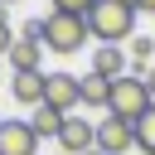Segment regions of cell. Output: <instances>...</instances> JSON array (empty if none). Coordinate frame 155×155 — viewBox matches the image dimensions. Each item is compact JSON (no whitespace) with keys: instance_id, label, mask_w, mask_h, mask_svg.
<instances>
[{"instance_id":"cell-1","label":"cell","mask_w":155,"mask_h":155,"mask_svg":"<svg viewBox=\"0 0 155 155\" xmlns=\"http://www.w3.org/2000/svg\"><path fill=\"white\" fill-rule=\"evenodd\" d=\"M136 15H140V10H136L131 0H97V5L87 10V29H92V39L116 44V39H131Z\"/></svg>"},{"instance_id":"cell-2","label":"cell","mask_w":155,"mask_h":155,"mask_svg":"<svg viewBox=\"0 0 155 155\" xmlns=\"http://www.w3.org/2000/svg\"><path fill=\"white\" fill-rule=\"evenodd\" d=\"M87 39H92V29H87L82 15H63V10L44 15V48H53V53H78Z\"/></svg>"},{"instance_id":"cell-3","label":"cell","mask_w":155,"mask_h":155,"mask_svg":"<svg viewBox=\"0 0 155 155\" xmlns=\"http://www.w3.org/2000/svg\"><path fill=\"white\" fill-rule=\"evenodd\" d=\"M145 107H150L145 78L126 73V78H116V82H111V97H107V116H121V121H131V126H136V116H145Z\"/></svg>"},{"instance_id":"cell-4","label":"cell","mask_w":155,"mask_h":155,"mask_svg":"<svg viewBox=\"0 0 155 155\" xmlns=\"http://www.w3.org/2000/svg\"><path fill=\"white\" fill-rule=\"evenodd\" d=\"M97 150H102V155H126V150H136V126L121 121V116H102V121H97Z\"/></svg>"},{"instance_id":"cell-5","label":"cell","mask_w":155,"mask_h":155,"mask_svg":"<svg viewBox=\"0 0 155 155\" xmlns=\"http://www.w3.org/2000/svg\"><path fill=\"white\" fill-rule=\"evenodd\" d=\"M82 102V78H73V73H48V87H44V107H53V111H73Z\"/></svg>"},{"instance_id":"cell-6","label":"cell","mask_w":155,"mask_h":155,"mask_svg":"<svg viewBox=\"0 0 155 155\" xmlns=\"http://www.w3.org/2000/svg\"><path fill=\"white\" fill-rule=\"evenodd\" d=\"M58 150H63V155H87V150H97V121L68 116L63 131H58Z\"/></svg>"},{"instance_id":"cell-7","label":"cell","mask_w":155,"mask_h":155,"mask_svg":"<svg viewBox=\"0 0 155 155\" xmlns=\"http://www.w3.org/2000/svg\"><path fill=\"white\" fill-rule=\"evenodd\" d=\"M0 155H39L34 126L19 121V116H5V121H0Z\"/></svg>"},{"instance_id":"cell-8","label":"cell","mask_w":155,"mask_h":155,"mask_svg":"<svg viewBox=\"0 0 155 155\" xmlns=\"http://www.w3.org/2000/svg\"><path fill=\"white\" fill-rule=\"evenodd\" d=\"M44 87H48V73H15L10 78V92L19 107H44Z\"/></svg>"},{"instance_id":"cell-9","label":"cell","mask_w":155,"mask_h":155,"mask_svg":"<svg viewBox=\"0 0 155 155\" xmlns=\"http://www.w3.org/2000/svg\"><path fill=\"white\" fill-rule=\"evenodd\" d=\"M92 73H97V78H107V82L126 78V53H121L116 44H102V48L92 53Z\"/></svg>"},{"instance_id":"cell-10","label":"cell","mask_w":155,"mask_h":155,"mask_svg":"<svg viewBox=\"0 0 155 155\" xmlns=\"http://www.w3.org/2000/svg\"><path fill=\"white\" fill-rule=\"evenodd\" d=\"M15 73H39V58H44V44L39 39H15V48L5 53Z\"/></svg>"},{"instance_id":"cell-11","label":"cell","mask_w":155,"mask_h":155,"mask_svg":"<svg viewBox=\"0 0 155 155\" xmlns=\"http://www.w3.org/2000/svg\"><path fill=\"white\" fill-rule=\"evenodd\" d=\"M63 121H68V116H63V111H53V107H34V116H29V126H34V136H39V140H44V136H48V140H58Z\"/></svg>"},{"instance_id":"cell-12","label":"cell","mask_w":155,"mask_h":155,"mask_svg":"<svg viewBox=\"0 0 155 155\" xmlns=\"http://www.w3.org/2000/svg\"><path fill=\"white\" fill-rule=\"evenodd\" d=\"M107 97H111V82L97 78V73H87L82 78V107H107Z\"/></svg>"},{"instance_id":"cell-13","label":"cell","mask_w":155,"mask_h":155,"mask_svg":"<svg viewBox=\"0 0 155 155\" xmlns=\"http://www.w3.org/2000/svg\"><path fill=\"white\" fill-rule=\"evenodd\" d=\"M136 150L155 155V102L145 107V116H136Z\"/></svg>"},{"instance_id":"cell-14","label":"cell","mask_w":155,"mask_h":155,"mask_svg":"<svg viewBox=\"0 0 155 155\" xmlns=\"http://www.w3.org/2000/svg\"><path fill=\"white\" fill-rule=\"evenodd\" d=\"M150 53H155V39H140V34H136V39H131V63H136L131 73H136V78H145V63H150Z\"/></svg>"},{"instance_id":"cell-15","label":"cell","mask_w":155,"mask_h":155,"mask_svg":"<svg viewBox=\"0 0 155 155\" xmlns=\"http://www.w3.org/2000/svg\"><path fill=\"white\" fill-rule=\"evenodd\" d=\"M92 5H97V0H53V10H63V15H82V19H87Z\"/></svg>"},{"instance_id":"cell-16","label":"cell","mask_w":155,"mask_h":155,"mask_svg":"<svg viewBox=\"0 0 155 155\" xmlns=\"http://www.w3.org/2000/svg\"><path fill=\"white\" fill-rule=\"evenodd\" d=\"M15 39H19V34H15V29H10V24H5V19H0V58H5V53H10V48H15Z\"/></svg>"},{"instance_id":"cell-17","label":"cell","mask_w":155,"mask_h":155,"mask_svg":"<svg viewBox=\"0 0 155 155\" xmlns=\"http://www.w3.org/2000/svg\"><path fill=\"white\" fill-rule=\"evenodd\" d=\"M145 92H150V102H155V68H145Z\"/></svg>"},{"instance_id":"cell-18","label":"cell","mask_w":155,"mask_h":155,"mask_svg":"<svg viewBox=\"0 0 155 155\" xmlns=\"http://www.w3.org/2000/svg\"><path fill=\"white\" fill-rule=\"evenodd\" d=\"M131 5H136L140 15H155V0H131Z\"/></svg>"},{"instance_id":"cell-19","label":"cell","mask_w":155,"mask_h":155,"mask_svg":"<svg viewBox=\"0 0 155 155\" xmlns=\"http://www.w3.org/2000/svg\"><path fill=\"white\" fill-rule=\"evenodd\" d=\"M87 155H102V150H87Z\"/></svg>"},{"instance_id":"cell-20","label":"cell","mask_w":155,"mask_h":155,"mask_svg":"<svg viewBox=\"0 0 155 155\" xmlns=\"http://www.w3.org/2000/svg\"><path fill=\"white\" fill-rule=\"evenodd\" d=\"M0 5H15V0H0Z\"/></svg>"},{"instance_id":"cell-21","label":"cell","mask_w":155,"mask_h":155,"mask_svg":"<svg viewBox=\"0 0 155 155\" xmlns=\"http://www.w3.org/2000/svg\"><path fill=\"white\" fill-rule=\"evenodd\" d=\"M0 19H5V5H0Z\"/></svg>"},{"instance_id":"cell-22","label":"cell","mask_w":155,"mask_h":155,"mask_svg":"<svg viewBox=\"0 0 155 155\" xmlns=\"http://www.w3.org/2000/svg\"><path fill=\"white\" fill-rule=\"evenodd\" d=\"M0 121H5V116H0Z\"/></svg>"},{"instance_id":"cell-23","label":"cell","mask_w":155,"mask_h":155,"mask_svg":"<svg viewBox=\"0 0 155 155\" xmlns=\"http://www.w3.org/2000/svg\"><path fill=\"white\" fill-rule=\"evenodd\" d=\"M58 155H63V150H58Z\"/></svg>"}]
</instances>
